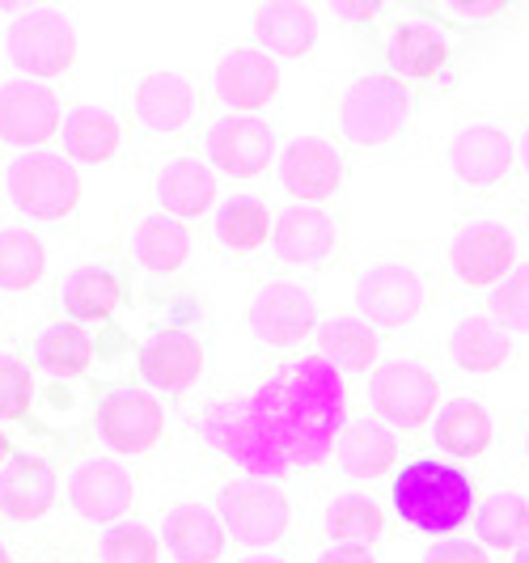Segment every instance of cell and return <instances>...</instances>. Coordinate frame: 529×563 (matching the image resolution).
I'll return each instance as SVG.
<instances>
[{
    "label": "cell",
    "instance_id": "cell-37",
    "mask_svg": "<svg viewBox=\"0 0 529 563\" xmlns=\"http://www.w3.org/2000/svg\"><path fill=\"white\" fill-rule=\"evenodd\" d=\"M276 233V212L258 196H233L224 199L212 217V238L221 242L229 254H258Z\"/></svg>",
    "mask_w": 529,
    "mask_h": 563
},
{
    "label": "cell",
    "instance_id": "cell-16",
    "mask_svg": "<svg viewBox=\"0 0 529 563\" xmlns=\"http://www.w3.org/2000/svg\"><path fill=\"white\" fill-rule=\"evenodd\" d=\"M64 132V102L47 81L4 77L0 81V144L38 153Z\"/></svg>",
    "mask_w": 529,
    "mask_h": 563
},
{
    "label": "cell",
    "instance_id": "cell-17",
    "mask_svg": "<svg viewBox=\"0 0 529 563\" xmlns=\"http://www.w3.org/2000/svg\"><path fill=\"white\" fill-rule=\"evenodd\" d=\"M224 530L233 542L242 547H272L288 534L293 526V505L288 496L279 492L276 483L267 479H233L221 487V500H217Z\"/></svg>",
    "mask_w": 529,
    "mask_h": 563
},
{
    "label": "cell",
    "instance_id": "cell-34",
    "mask_svg": "<svg viewBox=\"0 0 529 563\" xmlns=\"http://www.w3.org/2000/svg\"><path fill=\"white\" fill-rule=\"evenodd\" d=\"M322 534L331 538V547L373 551L386 538V508L364 492L331 496V505L322 508Z\"/></svg>",
    "mask_w": 529,
    "mask_h": 563
},
{
    "label": "cell",
    "instance_id": "cell-52",
    "mask_svg": "<svg viewBox=\"0 0 529 563\" xmlns=\"http://www.w3.org/2000/svg\"><path fill=\"white\" fill-rule=\"evenodd\" d=\"M526 238H529V203H526Z\"/></svg>",
    "mask_w": 529,
    "mask_h": 563
},
{
    "label": "cell",
    "instance_id": "cell-2",
    "mask_svg": "<svg viewBox=\"0 0 529 563\" xmlns=\"http://www.w3.org/2000/svg\"><path fill=\"white\" fill-rule=\"evenodd\" d=\"M416 123V85L394 73H361L334 98V132L356 153H390Z\"/></svg>",
    "mask_w": 529,
    "mask_h": 563
},
{
    "label": "cell",
    "instance_id": "cell-7",
    "mask_svg": "<svg viewBox=\"0 0 529 563\" xmlns=\"http://www.w3.org/2000/svg\"><path fill=\"white\" fill-rule=\"evenodd\" d=\"M377 59L386 64V73L403 77V81H445L449 68L462 56V38L432 22L419 4H403L390 9L386 22L377 26Z\"/></svg>",
    "mask_w": 529,
    "mask_h": 563
},
{
    "label": "cell",
    "instance_id": "cell-26",
    "mask_svg": "<svg viewBox=\"0 0 529 563\" xmlns=\"http://www.w3.org/2000/svg\"><path fill=\"white\" fill-rule=\"evenodd\" d=\"M334 466L348 475V479H386L394 466H398V432L382 420H348V428L339 432L334 441Z\"/></svg>",
    "mask_w": 529,
    "mask_h": 563
},
{
    "label": "cell",
    "instance_id": "cell-41",
    "mask_svg": "<svg viewBox=\"0 0 529 563\" xmlns=\"http://www.w3.org/2000/svg\"><path fill=\"white\" fill-rule=\"evenodd\" d=\"M0 423H34V377L9 352H0Z\"/></svg>",
    "mask_w": 529,
    "mask_h": 563
},
{
    "label": "cell",
    "instance_id": "cell-43",
    "mask_svg": "<svg viewBox=\"0 0 529 563\" xmlns=\"http://www.w3.org/2000/svg\"><path fill=\"white\" fill-rule=\"evenodd\" d=\"M419 563H492L487 555V547H478V542H466V538H437L428 551H423V560Z\"/></svg>",
    "mask_w": 529,
    "mask_h": 563
},
{
    "label": "cell",
    "instance_id": "cell-23",
    "mask_svg": "<svg viewBox=\"0 0 529 563\" xmlns=\"http://www.w3.org/2000/svg\"><path fill=\"white\" fill-rule=\"evenodd\" d=\"M449 365L458 373H504L517 365V335L492 313H462L445 339Z\"/></svg>",
    "mask_w": 529,
    "mask_h": 563
},
{
    "label": "cell",
    "instance_id": "cell-3",
    "mask_svg": "<svg viewBox=\"0 0 529 563\" xmlns=\"http://www.w3.org/2000/svg\"><path fill=\"white\" fill-rule=\"evenodd\" d=\"M196 437L246 471V479L276 483L293 471V457L276 437V428L263 420L251 390H221L212 395L196 416Z\"/></svg>",
    "mask_w": 529,
    "mask_h": 563
},
{
    "label": "cell",
    "instance_id": "cell-39",
    "mask_svg": "<svg viewBox=\"0 0 529 563\" xmlns=\"http://www.w3.org/2000/svg\"><path fill=\"white\" fill-rule=\"evenodd\" d=\"M432 22H441L445 30H453L458 38L466 34H487V30H500L513 22V4H500V0H428L419 4Z\"/></svg>",
    "mask_w": 529,
    "mask_h": 563
},
{
    "label": "cell",
    "instance_id": "cell-33",
    "mask_svg": "<svg viewBox=\"0 0 529 563\" xmlns=\"http://www.w3.org/2000/svg\"><path fill=\"white\" fill-rule=\"evenodd\" d=\"M98 356V335L73 322V318H52L34 335V365L47 377H85Z\"/></svg>",
    "mask_w": 529,
    "mask_h": 563
},
{
    "label": "cell",
    "instance_id": "cell-47",
    "mask_svg": "<svg viewBox=\"0 0 529 563\" xmlns=\"http://www.w3.org/2000/svg\"><path fill=\"white\" fill-rule=\"evenodd\" d=\"M13 457H18V453H13V445H9V437L0 432V471H4V466H9Z\"/></svg>",
    "mask_w": 529,
    "mask_h": 563
},
{
    "label": "cell",
    "instance_id": "cell-36",
    "mask_svg": "<svg viewBox=\"0 0 529 563\" xmlns=\"http://www.w3.org/2000/svg\"><path fill=\"white\" fill-rule=\"evenodd\" d=\"M64 157L85 162V166H107L123 148V128L111 111L102 107H73L64 114Z\"/></svg>",
    "mask_w": 529,
    "mask_h": 563
},
{
    "label": "cell",
    "instance_id": "cell-6",
    "mask_svg": "<svg viewBox=\"0 0 529 563\" xmlns=\"http://www.w3.org/2000/svg\"><path fill=\"white\" fill-rule=\"evenodd\" d=\"M449 178L458 196H492L517 178V128L508 114H462L445 144Z\"/></svg>",
    "mask_w": 529,
    "mask_h": 563
},
{
    "label": "cell",
    "instance_id": "cell-30",
    "mask_svg": "<svg viewBox=\"0 0 529 563\" xmlns=\"http://www.w3.org/2000/svg\"><path fill=\"white\" fill-rule=\"evenodd\" d=\"M254 47L276 59H306L318 47V13L309 4H258L251 13Z\"/></svg>",
    "mask_w": 529,
    "mask_h": 563
},
{
    "label": "cell",
    "instance_id": "cell-48",
    "mask_svg": "<svg viewBox=\"0 0 529 563\" xmlns=\"http://www.w3.org/2000/svg\"><path fill=\"white\" fill-rule=\"evenodd\" d=\"M238 563H288V560H279V555H246V560Z\"/></svg>",
    "mask_w": 529,
    "mask_h": 563
},
{
    "label": "cell",
    "instance_id": "cell-50",
    "mask_svg": "<svg viewBox=\"0 0 529 563\" xmlns=\"http://www.w3.org/2000/svg\"><path fill=\"white\" fill-rule=\"evenodd\" d=\"M521 453H526V462H529V416L521 420Z\"/></svg>",
    "mask_w": 529,
    "mask_h": 563
},
{
    "label": "cell",
    "instance_id": "cell-25",
    "mask_svg": "<svg viewBox=\"0 0 529 563\" xmlns=\"http://www.w3.org/2000/svg\"><path fill=\"white\" fill-rule=\"evenodd\" d=\"M153 191H157V203H162L166 217H174V221H196V217L217 208L221 183H217V169L208 166V162L183 153V157H169L166 166L157 169Z\"/></svg>",
    "mask_w": 529,
    "mask_h": 563
},
{
    "label": "cell",
    "instance_id": "cell-9",
    "mask_svg": "<svg viewBox=\"0 0 529 563\" xmlns=\"http://www.w3.org/2000/svg\"><path fill=\"white\" fill-rule=\"evenodd\" d=\"M521 238L500 217H462L445 246V267L458 288L492 292L521 267Z\"/></svg>",
    "mask_w": 529,
    "mask_h": 563
},
{
    "label": "cell",
    "instance_id": "cell-13",
    "mask_svg": "<svg viewBox=\"0 0 529 563\" xmlns=\"http://www.w3.org/2000/svg\"><path fill=\"white\" fill-rule=\"evenodd\" d=\"M128 107L144 136L166 141V136H183L199 119V81L191 73H174V68H157V73H140L132 89H128Z\"/></svg>",
    "mask_w": 529,
    "mask_h": 563
},
{
    "label": "cell",
    "instance_id": "cell-24",
    "mask_svg": "<svg viewBox=\"0 0 529 563\" xmlns=\"http://www.w3.org/2000/svg\"><path fill=\"white\" fill-rule=\"evenodd\" d=\"M428 437H432V445L445 453V457L474 462V457H487V453L496 450L500 423H496V411L483 398L462 395V398H445V407L437 411Z\"/></svg>",
    "mask_w": 529,
    "mask_h": 563
},
{
    "label": "cell",
    "instance_id": "cell-40",
    "mask_svg": "<svg viewBox=\"0 0 529 563\" xmlns=\"http://www.w3.org/2000/svg\"><path fill=\"white\" fill-rule=\"evenodd\" d=\"M98 560L102 563H157L162 560V542L144 521H119L98 542Z\"/></svg>",
    "mask_w": 529,
    "mask_h": 563
},
{
    "label": "cell",
    "instance_id": "cell-5",
    "mask_svg": "<svg viewBox=\"0 0 529 563\" xmlns=\"http://www.w3.org/2000/svg\"><path fill=\"white\" fill-rule=\"evenodd\" d=\"M437 267L419 251H390L373 258L356 276L352 301L364 322H373L377 331H403L416 327L423 313L437 306Z\"/></svg>",
    "mask_w": 529,
    "mask_h": 563
},
{
    "label": "cell",
    "instance_id": "cell-49",
    "mask_svg": "<svg viewBox=\"0 0 529 563\" xmlns=\"http://www.w3.org/2000/svg\"><path fill=\"white\" fill-rule=\"evenodd\" d=\"M513 563H529V538L517 547V551H513Z\"/></svg>",
    "mask_w": 529,
    "mask_h": 563
},
{
    "label": "cell",
    "instance_id": "cell-32",
    "mask_svg": "<svg viewBox=\"0 0 529 563\" xmlns=\"http://www.w3.org/2000/svg\"><path fill=\"white\" fill-rule=\"evenodd\" d=\"M313 339H318V356L331 361L339 373H373L382 365V335L361 313H331Z\"/></svg>",
    "mask_w": 529,
    "mask_h": 563
},
{
    "label": "cell",
    "instance_id": "cell-51",
    "mask_svg": "<svg viewBox=\"0 0 529 563\" xmlns=\"http://www.w3.org/2000/svg\"><path fill=\"white\" fill-rule=\"evenodd\" d=\"M0 563H9V551H4V542H0Z\"/></svg>",
    "mask_w": 529,
    "mask_h": 563
},
{
    "label": "cell",
    "instance_id": "cell-42",
    "mask_svg": "<svg viewBox=\"0 0 529 563\" xmlns=\"http://www.w3.org/2000/svg\"><path fill=\"white\" fill-rule=\"evenodd\" d=\"M487 313L504 322L513 335H529V258L500 288L487 292Z\"/></svg>",
    "mask_w": 529,
    "mask_h": 563
},
{
    "label": "cell",
    "instance_id": "cell-35",
    "mask_svg": "<svg viewBox=\"0 0 529 563\" xmlns=\"http://www.w3.org/2000/svg\"><path fill=\"white\" fill-rule=\"evenodd\" d=\"M474 542L487 551H517L529 538V496L517 487H496L478 500L474 512Z\"/></svg>",
    "mask_w": 529,
    "mask_h": 563
},
{
    "label": "cell",
    "instance_id": "cell-12",
    "mask_svg": "<svg viewBox=\"0 0 529 563\" xmlns=\"http://www.w3.org/2000/svg\"><path fill=\"white\" fill-rule=\"evenodd\" d=\"M251 335L272 352H293L309 335H318V297L301 280H267L258 284L246 310Z\"/></svg>",
    "mask_w": 529,
    "mask_h": 563
},
{
    "label": "cell",
    "instance_id": "cell-4",
    "mask_svg": "<svg viewBox=\"0 0 529 563\" xmlns=\"http://www.w3.org/2000/svg\"><path fill=\"white\" fill-rule=\"evenodd\" d=\"M390 500L403 526L416 534H458L478 512L474 479L445 457H411L390 479Z\"/></svg>",
    "mask_w": 529,
    "mask_h": 563
},
{
    "label": "cell",
    "instance_id": "cell-15",
    "mask_svg": "<svg viewBox=\"0 0 529 563\" xmlns=\"http://www.w3.org/2000/svg\"><path fill=\"white\" fill-rule=\"evenodd\" d=\"M93 428L114 453H153L166 437V407L140 386L114 382L93 407Z\"/></svg>",
    "mask_w": 529,
    "mask_h": 563
},
{
    "label": "cell",
    "instance_id": "cell-29",
    "mask_svg": "<svg viewBox=\"0 0 529 563\" xmlns=\"http://www.w3.org/2000/svg\"><path fill=\"white\" fill-rule=\"evenodd\" d=\"M56 466L43 457L18 453L0 471V517L4 521H38L56 505Z\"/></svg>",
    "mask_w": 529,
    "mask_h": 563
},
{
    "label": "cell",
    "instance_id": "cell-45",
    "mask_svg": "<svg viewBox=\"0 0 529 563\" xmlns=\"http://www.w3.org/2000/svg\"><path fill=\"white\" fill-rule=\"evenodd\" d=\"M517 183L529 187V111L517 114Z\"/></svg>",
    "mask_w": 529,
    "mask_h": 563
},
{
    "label": "cell",
    "instance_id": "cell-20",
    "mask_svg": "<svg viewBox=\"0 0 529 563\" xmlns=\"http://www.w3.org/2000/svg\"><path fill=\"white\" fill-rule=\"evenodd\" d=\"M343 225L322 203H288L276 212V233H272V254L284 267H322L339 254Z\"/></svg>",
    "mask_w": 529,
    "mask_h": 563
},
{
    "label": "cell",
    "instance_id": "cell-28",
    "mask_svg": "<svg viewBox=\"0 0 529 563\" xmlns=\"http://www.w3.org/2000/svg\"><path fill=\"white\" fill-rule=\"evenodd\" d=\"M166 551L174 563H221L229 530H224L221 512L208 505H178L166 512Z\"/></svg>",
    "mask_w": 529,
    "mask_h": 563
},
{
    "label": "cell",
    "instance_id": "cell-11",
    "mask_svg": "<svg viewBox=\"0 0 529 563\" xmlns=\"http://www.w3.org/2000/svg\"><path fill=\"white\" fill-rule=\"evenodd\" d=\"M368 402L377 420L390 423L394 432H419L432 428L441 402V377L419 356H386L368 373Z\"/></svg>",
    "mask_w": 529,
    "mask_h": 563
},
{
    "label": "cell",
    "instance_id": "cell-14",
    "mask_svg": "<svg viewBox=\"0 0 529 563\" xmlns=\"http://www.w3.org/2000/svg\"><path fill=\"white\" fill-rule=\"evenodd\" d=\"M203 157L224 178L254 183L279 162V136L263 114H221L208 128Z\"/></svg>",
    "mask_w": 529,
    "mask_h": 563
},
{
    "label": "cell",
    "instance_id": "cell-38",
    "mask_svg": "<svg viewBox=\"0 0 529 563\" xmlns=\"http://www.w3.org/2000/svg\"><path fill=\"white\" fill-rule=\"evenodd\" d=\"M47 272V251L30 229H0V292H30Z\"/></svg>",
    "mask_w": 529,
    "mask_h": 563
},
{
    "label": "cell",
    "instance_id": "cell-18",
    "mask_svg": "<svg viewBox=\"0 0 529 563\" xmlns=\"http://www.w3.org/2000/svg\"><path fill=\"white\" fill-rule=\"evenodd\" d=\"M212 93L224 114H258L279 98V59L263 47H224L212 73Z\"/></svg>",
    "mask_w": 529,
    "mask_h": 563
},
{
    "label": "cell",
    "instance_id": "cell-8",
    "mask_svg": "<svg viewBox=\"0 0 529 563\" xmlns=\"http://www.w3.org/2000/svg\"><path fill=\"white\" fill-rule=\"evenodd\" d=\"M0 47H4V59L13 64L18 77L52 85L59 77H68L77 64V26L64 9H52V4L13 9Z\"/></svg>",
    "mask_w": 529,
    "mask_h": 563
},
{
    "label": "cell",
    "instance_id": "cell-21",
    "mask_svg": "<svg viewBox=\"0 0 529 563\" xmlns=\"http://www.w3.org/2000/svg\"><path fill=\"white\" fill-rule=\"evenodd\" d=\"M343 174L348 162L331 141H318V136H301V141H288L279 148L276 162V183L284 196H293V203H327L339 196L343 187Z\"/></svg>",
    "mask_w": 529,
    "mask_h": 563
},
{
    "label": "cell",
    "instance_id": "cell-19",
    "mask_svg": "<svg viewBox=\"0 0 529 563\" xmlns=\"http://www.w3.org/2000/svg\"><path fill=\"white\" fill-rule=\"evenodd\" d=\"M136 500V479L119 457H81L68 471V508L89 526H119Z\"/></svg>",
    "mask_w": 529,
    "mask_h": 563
},
{
    "label": "cell",
    "instance_id": "cell-31",
    "mask_svg": "<svg viewBox=\"0 0 529 563\" xmlns=\"http://www.w3.org/2000/svg\"><path fill=\"white\" fill-rule=\"evenodd\" d=\"M119 306H123V280L107 263H81L59 280V310L81 327H89V322L111 327Z\"/></svg>",
    "mask_w": 529,
    "mask_h": 563
},
{
    "label": "cell",
    "instance_id": "cell-22",
    "mask_svg": "<svg viewBox=\"0 0 529 563\" xmlns=\"http://www.w3.org/2000/svg\"><path fill=\"white\" fill-rule=\"evenodd\" d=\"M140 377L153 390H191L203 373V339L191 327H157L136 352Z\"/></svg>",
    "mask_w": 529,
    "mask_h": 563
},
{
    "label": "cell",
    "instance_id": "cell-10",
    "mask_svg": "<svg viewBox=\"0 0 529 563\" xmlns=\"http://www.w3.org/2000/svg\"><path fill=\"white\" fill-rule=\"evenodd\" d=\"M4 196L30 221L59 225L81 203V174L64 153H18L4 169Z\"/></svg>",
    "mask_w": 529,
    "mask_h": 563
},
{
    "label": "cell",
    "instance_id": "cell-46",
    "mask_svg": "<svg viewBox=\"0 0 529 563\" xmlns=\"http://www.w3.org/2000/svg\"><path fill=\"white\" fill-rule=\"evenodd\" d=\"M313 563H377L373 551H356V547H327Z\"/></svg>",
    "mask_w": 529,
    "mask_h": 563
},
{
    "label": "cell",
    "instance_id": "cell-1",
    "mask_svg": "<svg viewBox=\"0 0 529 563\" xmlns=\"http://www.w3.org/2000/svg\"><path fill=\"white\" fill-rule=\"evenodd\" d=\"M254 407L276 428L293 471L318 466L334 453L339 432L348 428V382L318 352H301L276 365L251 386Z\"/></svg>",
    "mask_w": 529,
    "mask_h": 563
},
{
    "label": "cell",
    "instance_id": "cell-44",
    "mask_svg": "<svg viewBox=\"0 0 529 563\" xmlns=\"http://www.w3.org/2000/svg\"><path fill=\"white\" fill-rule=\"evenodd\" d=\"M390 13V4H352V0H339V4H331V18L339 22V26H377L382 18Z\"/></svg>",
    "mask_w": 529,
    "mask_h": 563
},
{
    "label": "cell",
    "instance_id": "cell-27",
    "mask_svg": "<svg viewBox=\"0 0 529 563\" xmlns=\"http://www.w3.org/2000/svg\"><path fill=\"white\" fill-rule=\"evenodd\" d=\"M191 229L187 221H174L166 212H148V217H140L132 233H128V254H132V263H136L140 272H148V276H157V280H169V276H178L183 267H187V258H191Z\"/></svg>",
    "mask_w": 529,
    "mask_h": 563
}]
</instances>
